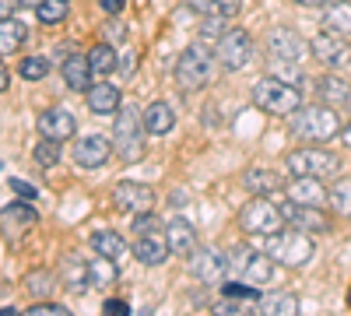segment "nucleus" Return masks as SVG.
<instances>
[{
  "instance_id": "c85d7f7f",
  "label": "nucleus",
  "mask_w": 351,
  "mask_h": 316,
  "mask_svg": "<svg viewBox=\"0 0 351 316\" xmlns=\"http://www.w3.org/2000/svg\"><path fill=\"white\" fill-rule=\"evenodd\" d=\"M88 64H92L95 74H109V71L120 67V64H116V49H112L109 42H99L92 53H88Z\"/></svg>"
},
{
  "instance_id": "2f4dec72",
  "label": "nucleus",
  "mask_w": 351,
  "mask_h": 316,
  "mask_svg": "<svg viewBox=\"0 0 351 316\" xmlns=\"http://www.w3.org/2000/svg\"><path fill=\"white\" fill-rule=\"evenodd\" d=\"M32 158H36L43 169L56 165V162H60V141H56V137H43L39 145H36V151H32Z\"/></svg>"
},
{
  "instance_id": "5701e85b",
  "label": "nucleus",
  "mask_w": 351,
  "mask_h": 316,
  "mask_svg": "<svg viewBox=\"0 0 351 316\" xmlns=\"http://www.w3.org/2000/svg\"><path fill=\"white\" fill-rule=\"evenodd\" d=\"M274 278V260H271V253L263 250V253H256L253 250V256H250V264H246V271H243V278L239 281H246V284H267Z\"/></svg>"
},
{
  "instance_id": "7c9ffc66",
  "label": "nucleus",
  "mask_w": 351,
  "mask_h": 316,
  "mask_svg": "<svg viewBox=\"0 0 351 316\" xmlns=\"http://www.w3.org/2000/svg\"><path fill=\"white\" fill-rule=\"evenodd\" d=\"M327 204L337 211V215H344V218H351V180H337L334 186H330V197H327Z\"/></svg>"
},
{
  "instance_id": "c03bdc74",
  "label": "nucleus",
  "mask_w": 351,
  "mask_h": 316,
  "mask_svg": "<svg viewBox=\"0 0 351 316\" xmlns=\"http://www.w3.org/2000/svg\"><path fill=\"white\" fill-rule=\"evenodd\" d=\"M11 190H18V193H21V197H28V200L36 197V186H28V183H21V180H11Z\"/></svg>"
},
{
  "instance_id": "473e14b6",
  "label": "nucleus",
  "mask_w": 351,
  "mask_h": 316,
  "mask_svg": "<svg viewBox=\"0 0 351 316\" xmlns=\"http://www.w3.org/2000/svg\"><path fill=\"white\" fill-rule=\"evenodd\" d=\"M250 256H253V250H250V246H232V250L225 253L228 278H243V271H246V264H250Z\"/></svg>"
},
{
  "instance_id": "4468645a",
  "label": "nucleus",
  "mask_w": 351,
  "mask_h": 316,
  "mask_svg": "<svg viewBox=\"0 0 351 316\" xmlns=\"http://www.w3.org/2000/svg\"><path fill=\"white\" fill-rule=\"evenodd\" d=\"M109 155H112V145L106 137H99V134H88V137H81L74 145V162L84 165V169H99Z\"/></svg>"
},
{
  "instance_id": "bb28decb",
  "label": "nucleus",
  "mask_w": 351,
  "mask_h": 316,
  "mask_svg": "<svg viewBox=\"0 0 351 316\" xmlns=\"http://www.w3.org/2000/svg\"><path fill=\"white\" fill-rule=\"evenodd\" d=\"M92 250L95 253H106V256H123L127 253V243L112 232V228H95L92 232Z\"/></svg>"
},
{
  "instance_id": "f704fd0d",
  "label": "nucleus",
  "mask_w": 351,
  "mask_h": 316,
  "mask_svg": "<svg viewBox=\"0 0 351 316\" xmlns=\"http://www.w3.org/2000/svg\"><path fill=\"white\" fill-rule=\"evenodd\" d=\"M4 225L11 228H28V225H36V211L32 208H25V204H14V208H4Z\"/></svg>"
},
{
  "instance_id": "6ab92c4d",
  "label": "nucleus",
  "mask_w": 351,
  "mask_h": 316,
  "mask_svg": "<svg viewBox=\"0 0 351 316\" xmlns=\"http://www.w3.org/2000/svg\"><path fill=\"white\" fill-rule=\"evenodd\" d=\"M165 236H169V246H172L176 256H193V253H197V232H193L190 221H183V218L169 221Z\"/></svg>"
},
{
  "instance_id": "f3484780",
  "label": "nucleus",
  "mask_w": 351,
  "mask_h": 316,
  "mask_svg": "<svg viewBox=\"0 0 351 316\" xmlns=\"http://www.w3.org/2000/svg\"><path fill=\"white\" fill-rule=\"evenodd\" d=\"M193 274L208 284H218L221 278H228V267H225V256L215 253V250H200L193 256Z\"/></svg>"
},
{
  "instance_id": "8fccbe9b",
  "label": "nucleus",
  "mask_w": 351,
  "mask_h": 316,
  "mask_svg": "<svg viewBox=\"0 0 351 316\" xmlns=\"http://www.w3.org/2000/svg\"><path fill=\"white\" fill-rule=\"evenodd\" d=\"M18 4H25V8H39L43 0H18Z\"/></svg>"
},
{
  "instance_id": "f03ea898",
  "label": "nucleus",
  "mask_w": 351,
  "mask_h": 316,
  "mask_svg": "<svg viewBox=\"0 0 351 316\" xmlns=\"http://www.w3.org/2000/svg\"><path fill=\"white\" fill-rule=\"evenodd\" d=\"M291 134H295L299 141H330L334 134H341L334 106H327V102L299 106L295 112H291Z\"/></svg>"
},
{
  "instance_id": "cd10ccee",
  "label": "nucleus",
  "mask_w": 351,
  "mask_h": 316,
  "mask_svg": "<svg viewBox=\"0 0 351 316\" xmlns=\"http://www.w3.org/2000/svg\"><path fill=\"white\" fill-rule=\"evenodd\" d=\"M21 42H25V25L4 18V25H0V49H4V56H11Z\"/></svg>"
},
{
  "instance_id": "9d476101",
  "label": "nucleus",
  "mask_w": 351,
  "mask_h": 316,
  "mask_svg": "<svg viewBox=\"0 0 351 316\" xmlns=\"http://www.w3.org/2000/svg\"><path fill=\"white\" fill-rule=\"evenodd\" d=\"M112 204L127 211V215H144V211H152L155 208V190L152 186H144V183H116L112 186Z\"/></svg>"
},
{
  "instance_id": "49530a36",
  "label": "nucleus",
  "mask_w": 351,
  "mask_h": 316,
  "mask_svg": "<svg viewBox=\"0 0 351 316\" xmlns=\"http://www.w3.org/2000/svg\"><path fill=\"white\" fill-rule=\"evenodd\" d=\"M106 313H130V306L120 302V299H109V302H106Z\"/></svg>"
},
{
  "instance_id": "09e8293b",
  "label": "nucleus",
  "mask_w": 351,
  "mask_h": 316,
  "mask_svg": "<svg viewBox=\"0 0 351 316\" xmlns=\"http://www.w3.org/2000/svg\"><path fill=\"white\" fill-rule=\"evenodd\" d=\"M295 4H302V8H319L324 0H295Z\"/></svg>"
},
{
  "instance_id": "39448f33",
  "label": "nucleus",
  "mask_w": 351,
  "mask_h": 316,
  "mask_svg": "<svg viewBox=\"0 0 351 316\" xmlns=\"http://www.w3.org/2000/svg\"><path fill=\"white\" fill-rule=\"evenodd\" d=\"M215 60H218V56H215ZM215 60H211V49L204 46V42L186 46L183 56L176 60V81H180V88H183V92H197V88H204V84L211 81V67H215Z\"/></svg>"
},
{
  "instance_id": "ea45409f",
  "label": "nucleus",
  "mask_w": 351,
  "mask_h": 316,
  "mask_svg": "<svg viewBox=\"0 0 351 316\" xmlns=\"http://www.w3.org/2000/svg\"><path fill=\"white\" fill-rule=\"evenodd\" d=\"M155 228H158V218H155L152 211L134 215V232H137V236H144V232H155Z\"/></svg>"
},
{
  "instance_id": "4c0bfd02",
  "label": "nucleus",
  "mask_w": 351,
  "mask_h": 316,
  "mask_svg": "<svg viewBox=\"0 0 351 316\" xmlns=\"http://www.w3.org/2000/svg\"><path fill=\"white\" fill-rule=\"evenodd\" d=\"M260 309H263V313H281V316H288V313H299V299H295V295H274V299H263Z\"/></svg>"
},
{
  "instance_id": "a18cd8bd",
  "label": "nucleus",
  "mask_w": 351,
  "mask_h": 316,
  "mask_svg": "<svg viewBox=\"0 0 351 316\" xmlns=\"http://www.w3.org/2000/svg\"><path fill=\"white\" fill-rule=\"evenodd\" d=\"M190 8L200 11V14H208V11L215 14V0H190Z\"/></svg>"
},
{
  "instance_id": "2eb2a0df",
  "label": "nucleus",
  "mask_w": 351,
  "mask_h": 316,
  "mask_svg": "<svg viewBox=\"0 0 351 316\" xmlns=\"http://www.w3.org/2000/svg\"><path fill=\"white\" fill-rule=\"evenodd\" d=\"M330 197V190L324 186V180L319 176H295L288 183V200H295V204H324V200Z\"/></svg>"
},
{
  "instance_id": "58836bf2",
  "label": "nucleus",
  "mask_w": 351,
  "mask_h": 316,
  "mask_svg": "<svg viewBox=\"0 0 351 316\" xmlns=\"http://www.w3.org/2000/svg\"><path fill=\"white\" fill-rule=\"evenodd\" d=\"M43 313H46V316H60V313H67V309H64L60 302H46V299H36L32 306H28V316H43Z\"/></svg>"
},
{
  "instance_id": "20e7f679",
  "label": "nucleus",
  "mask_w": 351,
  "mask_h": 316,
  "mask_svg": "<svg viewBox=\"0 0 351 316\" xmlns=\"http://www.w3.org/2000/svg\"><path fill=\"white\" fill-rule=\"evenodd\" d=\"M239 228L250 236H274L285 228V211L267 200V193H256L250 204L239 211Z\"/></svg>"
},
{
  "instance_id": "0eeeda50",
  "label": "nucleus",
  "mask_w": 351,
  "mask_h": 316,
  "mask_svg": "<svg viewBox=\"0 0 351 316\" xmlns=\"http://www.w3.org/2000/svg\"><path fill=\"white\" fill-rule=\"evenodd\" d=\"M285 165L291 169V176H319L327 180L334 172H341V158L334 151H324V148H299L285 158Z\"/></svg>"
},
{
  "instance_id": "c9c22d12",
  "label": "nucleus",
  "mask_w": 351,
  "mask_h": 316,
  "mask_svg": "<svg viewBox=\"0 0 351 316\" xmlns=\"http://www.w3.org/2000/svg\"><path fill=\"white\" fill-rule=\"evenodd\" d=\"M67 4H71V0H43V4L36 8V11H39V21H43V25L64 21V18H67Z\"/></svg>"
},
{
  "instance_id": "ddd939ff",
  "label": "nucleus",
  "mask_w": 351,
  "mask_h": 316,
  "mask_svg": "<svg viewBox=\"0 0 351 316\" xmlns=\"http://www.w3.org/2000/svg\"><path fill=\"white\" fill-rule=\"evenodd\" d=\"M172 253V246H169V236L165 232H144V236H137V243H134V256L141 264H148V267H155V264H165V256Z\"/></svg>"
},
{
  "instance_id": "a211bd4d",
  "label": "nucleus",
  "mask_w": 351,
  "mask_h": 316,
  "mask_svg": "<svg viewBox=\"0 0 351 316\" xmlns=\"http://www.w3.org/2000/svg\"><path fill=\"white\" fill-rule=\"evenodd\" d=\"M92 64H88V56H77L71 53L67 60H64V81H67V88L71 92H88L92 88Z\"/></svg>"
},
{
  "instance_id": "7ed1b4c3",
  "label": "nucleus",
  "mask_w": 351,
  "mask_h": 316,
  "mask_svg": "<svg viewBox=\"0 0 351 316\" xmlns=\"http://www.w3.org/2000/svg\"><path fill=\"white\" fill-rule=\"evenodd\" d=\"M144 117H137V112L127 106L120 117H116V127H112V151L120 155L127 165L141 162L144 158Z\"/></svg>"
},
{
  "instance_id": "f257e3e1",
  "label": "nucleus",
  "mask_w": 351,
  "mask_h": 316,
  "mask_svg": "<svg viewBox=\"0 0 351 316\" xmlns=\"http://www.w3.org/2000/svg\"><path fill=\"white\" fill-rule=\"evenodd\" d=\"M253 106L263 112H274V117H291L302 106V92L291 81L281 77H260L253 84Z\"/></svg>"
},
{
  "instance_id": "a878e982",
  "label": "nucleus",
  "mask_w": 351,
  "mask_h": 316,
  "mask_svg": "<svg viewBox=\"0 0 351 316\" xmlns=\"http://www.w3.org/2000/svg\"><path fill=\"white\" fill-rule=\"evenodd\" d=\"M319 99H324L327 106H351V84L327 74L324 81H319Z\"/></svg>"
},
{
  "instance_id": "72a5a7b5",
  "label": "nucleus",
  "mask_w": 351,
  "mask_h": 316,
  "mask_svg": "<svg viewBox=\"0 0 351 316\" xmlns=\"http://www.w3.org/2000/svg\"><path fill=\"white\" fill-rule=\"evenodd\" d=\"M25 292L32 295V299H46L49 292H53V274H46V271H32L25 278Z\"/></svg>"
},
{
  "instance_id": "dca6fc26",
  "label": "nucleus",
  "mask_w": 351,
  "mask_h": 316,
  "mask_svg": "<svg viewBox=\"0 0 351 316\" xmlns=\"http://www.w3.org/2000/svg\"><path fill=\"white\" fill-rule=\"evenodd\" d=\"M74 130H77V120H74L71 109H46L39 117V134L43 137L67 141V137H74Z\"/></svg>"
},
{
  "instance_id": "9b49d317",
  "label": "nucleus",
  "mask_w": 351,
  "mask_h": 316,
  "mask_svg": "<svg viewBox=\"0 0 351 316\" xmlns=\"http://www.w3.org/2000/svg\"><path fill=\"white\" fill-rule=\"evenodd\" d=\"M281 211H285V221L302 228V232H330V228H334L330 218L319 211L316 204H295V200H288V204H281Z\"/></svg>"
},
{
  "instance_id": "3c124183",
  "label": "nucleus",
  "mask_w": 351,
  "mask_h": 316,
  "mask_svg": "<svg viewBox=\"0 0 351 316\" xmlns=\"http://www.w3.org/2000/svg\"><path fill=\"white\" fill-rule=\"evenodd\" d=\"M348 309H351V289H348Z\"/></svg>"
},
{
  "instance_id": "a19ab883",
  "label": "nucleus",
  "mask_w": 351,
  "mask_h": 316,
  "mask_svg": "<svg viewBox=\"0 0 351 316\" xmlns=\"http://www.w3.org/2000/svg\"><path fill=\"white\" fill-rule=\"evenodd\" d=\"M221 32H225V28H221V14H215V18H208V21L200 25V36L204 39H221Z\"/></svg>"
},
{
  "instance_id": "1a4fd4ad",
  "label": "nucleus",
  "mask_w": 351,
  "mask_h": 316,
  "mask_svg": "<svg viewBox=\"0 0 351 316\" xmlns=\"http://www.w3.org/2000/svg\"><path fill=\"white\" fill-rule=\"evenodd\" d=\"M309 49H313V56L324 67H344V64H351V46H348V36H337V32H319L313 42H309Z\"/></svg>"
},
{
  "instance_id": "f8f14e48",
  "label": "nucleus",
  "mask_w": 351,
  "mask_h": 316,
  "mask_svg": "<svg viewBox=\"0 0 351 316\" xmlns=\"http://www.w3.org/2000/svg\"><path fill=\"white\" fill-rule=\"evenodd\" d=\"M302 39H299V32H291V28H285V25H278V28H271L267 32V53L274 56V60H302Z\"/></svg>"
},
{
  "instance_id": "aec40b11",
  "label": "nucleus",
  "mask_w": 351,
  "mask_h": 316,
  "mask_svg": "<svg viewBox=\"0 0 351 316\" xmlns=\"http://www.w3.org/2000/svg\"><path fill=\"white\" fill-rule=\"evenodd\" d=\"M120 271H116V256H106V253H95L92 260H88V284L92 289H109L116 284Z\"/></svg>"
},
{
  "instance_id": "c756f323",
  "label": "nucleus",
  "mask_w": 351,
  "mask_h": 316,
  "mask_svg": "<svg viewBox=\"0 0 351 316\" xmlns=\"http://www.w3.org/2000/svg\"><path fill=\"white\" fill-rule=\"evenodd\" d=\"M64 278H67V289H74V292L88 289V260L81 264L77 256L71 253L67 260H64Z\"/></svg>"
},
{
  "instance_id": "4be33fe9",
  "label": "nucleus",
  "mask_w": 351,
  "mask_h": 316,
  "mask_svg": "<svg viewBox=\"0 0 351 316\" xmlns=\"http://www.w3.org/2000/svg\"><path fill=\"white\" fill-rule=\"evenodd\" d=\"M144 127H148V134H155V137L169 134V130L176 127L172 106H169V102H152L148 109H144Z\"/></svg>"
},
{
  "instance_id": "e433bc0d",
  "label": "nucleus",
  "mask_w": 351,
  "mask_h": 316,
  "mask_svg": "<svg viewBox=\"0 0 351 316\" xmlns=\"http://www.w3.org/2000/svg\"><path fill=\"white\" fill-rule=\"evenodd\" d=\"M18 71H21L25 81H43L49 74V60L46 56H25V60L18 64Z\"/></svg>"
},
{
  "instance_id": "b1692460",
  "label": "nucleus",
  "mask_w": 351,
  "mask_h": 316,
  "mask_svg": "<svg viewBox=\"0 0 351 316\" xmlns=\"http://www.w3.org/2000/svg\"><path fill=\"white\" fill-rule=\"evenodd\" d=\"M324 25L337 36H348L351 39V0H334L324 14Z\"/></svg>"
},
{
  "instance_id": "393cba45",
  "label": "nucleus",
  "mask_w": 351,
  "mask_h": 316,
  "mask_svg": "<svg viewBox=\"0 0 351 316\" xmlns=\"http://www.w3.org/2000/svg\"><path fill=\"white\" fill-rule=\"evenodd\" d=\"M243 186H246L250 193H271V190L281 186V180H278V172L256 165V169H246V172H243Z\"/></svg>"
},
{
  "instance_id": "37998d69",
  "label": "nucleus",
  "mask_w": 351,
  "mask_h": 316,
  "mask_svg": "<svg viewBox=\"0 0 351 316\" xmlns=\"http://www.w3.org/2000/svg\"><path fill=\"white\" fill-rule=\"evenodd\" d=\"M99 4H102V11H106V14H120L127 0H99Z\"/></svg>"
},
{
  "instance_id": "79ce46f5",
  "label": "nucleus",
  "mask_w": 351,
  "mask_h": 316,
  "mask_svg": "<svg viewBox=\"0 0 351 316\" xmlns=\"http://www.w3.org/2000/svg\"><path fill=\"white\" fill-rule=\"evenodd\" d=\"M239 8H243V0H215V14L221 18H236Z\"/></svg>"
},
{
  "instance_id": "6e6552de",
  "label": "nucleus",
  "mask_w": 351,
  "mask_h": 316,
  "mask_svg": "<svg viewBox=\"0 0 351 316\" xmlns=\"http://www.w3.org/2000/svg\"><path fill=\"white\" fill-rule=\"evenodd\" d=\"M250 53H253V42L243 28H225L218 39V49H215V56L221 60L225 71H243L250 64Z\"/></svg>"
},
{
  "instance_id": "de8ad7c7",
  "label": "nucleus",
  "mask_w": 351,
  "mask_h": 316,
  "mask_svg": "<svg viewBox=\"0 0 351 316\" xmlns=\"http://www.w3.org/2000/svg\"><path fill=\"white\" fill-rule=\"evenodd\" d=\"M341 141H344V148H351V123L341 130Z\"/></svg>"
},
{
  "instance_id": "412c9836",
  "label": "nucleus",
  "mask_w": 351,
  "mask_h": 316,
  "mask_svg": "<svg viewBox=\"0 0 351 316\" xmlns=\"http://www.w3.org/2000/svg\"><path fill=\"white\" fill-rule=\"evenodd\" d=\"M84 95H88V109L99 112V117L120 109V88H112V84H92Z\"/></svg>"
},
{
  "instance_id": "423d86ee",
  "label": "nucleus",
  "mask_w": 351,
  "mask_h": 316,
  "mask_svg": "<svg viewBox=\"0 0 351 316\" xmlns=\"http://www.w3.org/2000/svg\"><path fill=\"white\" fill-rule=\"evenodd\" d=\"M267 253H271V260L281 264V267H302V264H309V256H313V239L302 232V228L291 225L288 232L267 236Z\"/></svg>"
}]
</instances>
